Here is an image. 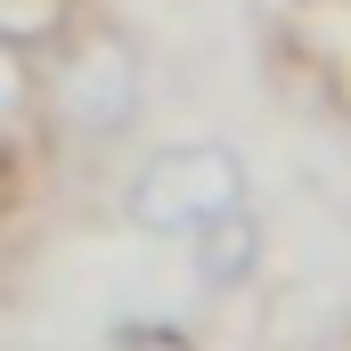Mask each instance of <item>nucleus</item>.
Wrapping results in <instances>:
<instances>
[{
	"label": "nucleus",
	"instance_id": "obj_1",
	"mask_svg": "<svg viewBox=\"0 0 351 351\" xmlns=\"http://www.w3.org/2000/svg\"><path fill=\"white\" fill-rule=\"evenodd\" d=\"M245 196H254V180H245V156L229 139H180V147H156V156L131 164V180H123V221L139 237L188 245L221 213H237Z\"/></svg>",
	"mask_w": 351,
	"mask_h": 351
},
{
	"label": "nucleus",
	"instance_id": "obj_2",
	"mask_svg": "<svg viewBox=\"0 0 351 351\" xmlns=\"http://www.w3.org/2000/svg\"><path fill=\"white\" fill-rule=\"evenodd\" d=\"M139 98H147V58L131 33L114 25H90L66 41L58 74H49V106L74 139H123L139 123Z\"/></svg>",
	"mask_w": 351,
	"mask_h": 351
},
{
	"label": "nucleus",
	"instance_id": "obj_3",
	"mask_svg": "<svg viewBox=\"0 0 351 351\" xmlns=\"http://www.w3.org/2000/svg\"><path fill=\"white\" fill-rule=\"evenodd\" d=\"M196 245V269H204V286H237L245 269L262 262V229H254V204H237V213H221L204 237H188Z\"/></svg>",
	"mask_w": 351,
	"mask_h": 351
}]
</instances>
